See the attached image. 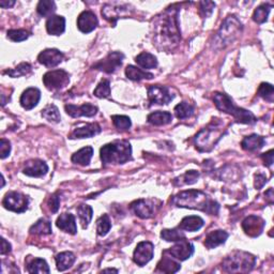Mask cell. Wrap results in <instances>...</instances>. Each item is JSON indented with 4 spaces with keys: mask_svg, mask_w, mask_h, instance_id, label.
<instances>
[{
    "mask_svg": "<svg viewBox=\"0 0 274 274\" xmlns=\"http://www.w3.org/2000/svg\"><path fill=\"white\" fill-rule=\"evenodd\" d=\"M179 9L177 4L172 5L161 15L157 16L153 25L154 41L163 50H172L181 40V32L178 23Z\"/></svg>",
    "mask_w": 274,
    "mask_h": 274,
    "instance_id": "1",
    "label": "cell"
},
{
    "mask_svg": "<svg viewBox=\"0 0 274 274\" xmlns=\"http://www.w3.org/2000/svg\"><path fill=\"white\" fill-rule=\"evenodd\" d=\"M173 203L176 207L200 210L211 215H216L220 209L219 203L210 198L206 193L197 189H188L177 194L174 196Z\"/></svg>",
    "mask_w": 274,
    "mask_h": 274,
    "instance_id": "2",
    "label": "cell"
},
{
    "mask_svg": "<svg viewBox=\"0 0 274 274\" xmlns=\"http://www.w3.org/2000/svg\"><path fill=\"white\" fill-rule=\"evenodd\" d=\"M226 133L225 124L221 119H213L205 129H202L195 136V145L200 152L211 151L215 145Z\"/></svg>",
    "mask_w": 274,
    "mask_h": 274,
    "instance_id": "3",
    "label": "cell"
},
{
    "mask_svg": "<svg viewBox=\"0 0 274 274\" xmlns=\"http://www.w3.org/2000/svg\"><path fill=\"white\" fill-rule=\"evenodd\" d=\"M100 153L104 165L124 164L132 159V147L126 140H116L103 146Z\"/></svg>",
    "mask_w": 274,
    "mask_h": 274,
    "instance_id": "4",
    "label": "cell"
},
{
    "mask_svg": "<svg viewBox=\"0 0 274 274\" xmlns=\"http://www.w3.org/2000/svg\"><path fill=\"white\" fill-rule=\"evenodd\" d=\"M213 101L217 109H220L221 111L226 112V114H229L233 116L236 121L239 123H245V124H254L257 119L256 117L252 114L251 111L238 107L234 104V102L231 101L230 97L221 92H215L213 94Z\"/></svg>",
    "mask_w": 274,
    "mask_h": 274,
    "instance_id": "5",
    "label": "cell"
},
{
    "mask_svg": "<svg viewBox=\"0 0 274 274\" xmlns=\"http://www.w3.org/2000/svg\"><path fill=\"white\" fill-rule=\"evenodd\" d=\"M256 264V257L247 252L236 251L222 263V270L227 273H248Z\"/></svg>",
    "mask_w": 274,
    "mask_h": 274,
    "instance_id": "6",
    "label": "cell"
},
{
    "mask_svg": "<svg viewBox=\"0 0 274 274\" xmlns=\"http://www.w3.org/2000/svg\"><path fill=\"white\" fill-rule=\"evenodd\" d=\"M242 24L236 16H228L224 20L221 29L217 32L216 43L221 47L228 45L235 41L242 31Z\"/></svg>",
    "mask_w": 274,
    "mask_h": 274,
    "instance_id": "7",
    "label": "cell"
},
{
    "mask_svg": "<svg viewBox=\"0 0 274 274\" xmlns=\"http://www.w3.org/2000/svg\"><path fill=\"white\" fill-rule=\"evenodd\" d=\"M28 205H29V199L26 195L19 192H9L6 193L2 200V206L10 210V211L16 213L25 212Z\"/></svg>",
    "mask_w": 274,
    "mask_h": 274,
    "instance_id": "8",
    "label": "cell"
},
{
    "mask_svg": "<svg viewBox=\"0 0 274 274\" xmlns=\"http://www.w3.org/2000/svg\"><path fill=\"white\" fill-rule=\"evenodd\" d=\"M70 82V75L65 70H54L43 76V83L47 89L60 90L65 88Z\"/></svg>",
    "mask_w": 274,
    "mask_h": 274,
    "instance_id": "9",
    "label": "cell"
},
{
    "mask_svg": "<svg viewBox=\"0 0 274 274\" xmlns=\"http://www.w3.org/2000/svg\"><path fill=\"white\" fill-rule=\"evenodd\" d=\"M132 9L129 8V5L119 4V3H108L105 4L102 9V15L105 19L112 24L116 25V22L119 18H123L125 16L131 15Z\"/></svg>",
    "mask_w": 274,
    "mask_h": 274,
    "instance_id": "10",
    "label": "cell"
},
{
    "mask_svg": "<svg viewBox=\"0 0 274 274\" xmlns=\"http://www.w3.org/2000/svg\"><path fill=\"white\" fill-rule=\"evenodd\" d=\"M167 254H170L178 262H184L194 254V245L188 242L186 239H182L177 241L173 248L165 251Z\"/></svg>",
    "mask_w": 274,
    "mask_h": 274,
    "instance_id": "11",
    "label": "cell"
},
{
    "mask_svg": "<svg viewBox=\"0 0 274 274\" xmlns=\"http://www.w3.org/2000/svg\"><path fill=\"white\" fill-rule=\"evenodd\" d=\"M148 99L151 105H165L174 99V94H172L170 89L167 87L153 85L148 88Z\"/></svg>",
    "mask_w": 274,
    "mask_h": 274,
    "instance_id": "12",
    "label": "cell"
},
{
    "mask_svg": "<svg viewBox=\"0 0 274 274\" xmlns=\"http://www.w3.org/2000/svg\"><path fill=\"white\" fill-rule=\"evenodd\" d=\"M123 58L124 56L122 53L112 52L108 54L106 58L99 61L96 65H94V68L105 73H114L119 67H121Z\"/></svg>",
    "mask_w": 274,
    "mask_h": 274,
    "instance_id": "13",
    "label": "cell"
},
{
    "mask_svg": "<svg viewBox=\"0 0 274 274\" xmlns=\"http://www.w3.org/2000/svg\"><path fill=\"white\" fill-rule=\"evenodd\" d=\"M153 244L149 241H143L137 244L134 254H133V261L139 267H143L151 261L153 257Z\"/></svg>",
    "mask_w": 274,
    "mask_h": 274,
    "instance_id": "14",
    "label": "cell"
},
{
    "mask_svg": "<svg viewBox=\"0 0 274 274\" xmlns=\"http://www.w3.org/2000/svg\"><path fill=\"white\" fill-rule=\"evenodd\" d=\"M265 224L266 223L262 217L256 215H250L243 220L242 228L244 230V233L248 236L255 238L259 235H262L265 228Z\"/></svg>",
    "mask_w": 274,
    "mask_h": 274,
    "instance_id": "15",
    "label": "cell"
},
{
    "mask_svg": "<svg viewBox=\"0 0 274 274\" xmlns=\"http://www.w3.org/2000/svg\"><path fill=\"white\" fill-rule=\"evenodd\" d=\"M65 55L56 48H47L38 56V61L47 68H54L62 62Z\"/></svg>",
    "mask_w": 274,
    "mask_h": 274,
    "instance_id": "16",
    "label": "cell"
},
{
    "mask_svg": "<svg viewBox=\"0 0 274 274\" xmlns=\"http://www.w3.org/2000/svg\"><path fill=\"white\" fill-rule=\"evenodd\" d=\"M99 24V20L95 14L91 11H84L80 14L77 18V27L84 33H89L93 31Z\"/></svg>",
    "mask_w": 274,
    "mask_h": 274,
    "instance_id": "17",
    "label": "cell"
},
{
    "mask_svg": "<svg viewBox=\"0 0 274 274\" xmlns=\"http://www.w3.org/2000/svg\"><path fill=\"white\" fill-rule=\"evenodd\" d=\"M67 114L73 118L79 117H93L97 112V107L92 104H83L81 106H76L73 104H67L66 106Z\"/></svg>",
    "mask_w": 274,
    "mask_h": 274,
    "instance_id": "18",
    "label": "cell"
},
{
    "mask_svg": "<svg viewBox=\"0 0 274 274\" xmlns=\"http://www.w3.org/2000/svg\"><path fill=\"white\" fill-rule=\"evenodd\" d=\"M48 172V166L41 160H30L25 164L23 173L29 177H42Z\"/></svg>",
    "mask_w": 274,
    "mask_h": 274,
    "instance_id": "19",
    "label": "cell"
},
{
    "mask_svg": "<svg viewBox=\"0 0 274 274\" xmlns=\"http://www.w3.org/2000/svg\"><path fill=\"white\" fill-rule=\"evenodd\" d=\"M131 209L140 219H150L154 212V206L149 200L138 199L131 203Z\"/></svg>",
    "mask_w": 274,
    "mask_h": 274,
    "instance_id": "20",
    "label": "cell"
},
{
    "mask_svg": "<svg viewBox=\"0 0 274 274\" xmlns=\"http://www.w3.org/2000/svg\"><path fill=\"white\" fill-rule=\"evenodd\" d=\"M41 99V91L38 88H28L26 89L22 96H20V105L25 109H32L36 107Z\"/></svg>",
    "mask_w": 274,
    "mask_h": 274,
    "instance_id": "21",
    "label": "cell"
},
{
    "mask_svg": "<svg viewBox=\"0 0 274 274\" xmlns=\"http://www.w3.org/2000/svg\"><path fill=\"white\" fill-rule=\"evenodd\" d=\"M157 269L161 272H164V273H176L181 269V266L177 259H175L174 257H172L170 254H167V253L164 251L163 257L159 262Z\"/></svg>",
    "mask_w": 274,
    "mask_h": 274,
    "instance_id": "22",
    "label": "cell"
},
{
    "mask_svg": "<svg viewBox=\"0 0 274 274\" xmlns=\"http://www.w3.org/2000/svg\"><path fill=\"white\" fill-rule=\"evenodd\" d=\"M46 30L52 36H60L66 30V18L60 15L48 17L46 22Z\"/></svg>",
    "mask_w": 274,
    "mask_h": 274,
    "instance_id": "23",
    "label": "cell"
},
{
    "mask_svg": "<svg viewBox=\"0 0 274 274\" xmlns=\"http://www.w3.org/2000/svg\"><path fill=\"white\" fill-rule=\"evenodd\" d=\"M56 225H57V227L59 229L70 235H75L77 233L75 217L71 213H62L58 217L57 221H56Z\"/></svg>",
    "mask_w": 274,
    "mask_h": 274,
    "instance_id": "24",
    "label": "cell"
},
{
    "mask_svg": "<svg viewBox=\"0 0 274 274\" xmlns=\"http://www.w3.org/2000/svg\"><path fill=\"white\" fill-rule=\"evenodd\" d=\"M229 235L224 230H213L211 233L208 234L205 240V247L209 250L215 249L221 244L226 242Z\"/></svg>",
    "mask_w": 274,
    "mask_h": 274,
    "instance_id": "25",
    "label": "cell"
},
{
    "mask_svg": "<svg viewBox=\"0 0 274 274\" xmlns=\"http://www.w3.org/2000/svg\"><path fill=\"white\" fill-rule=\"evenodd\" d=\"M99 133H101V126L97 123H90L74 130L70 138H90L97 135Z\"/></svg>",
    "mask_w": 274,
    "mask_h": 274,
    "instance_id": "26",
    "label": "cell"
},
{
    "mask_svg": "<svg viewBox=\"0 0 274 274\" xmlns=\"http://www.w3.org/2000/svg\"><path fill=\"white\" fill-rule=\"evenodd\" d=\"M203 224H205V222H203L200 216H185L179 224V229L185 231H197L203 226Z\"/></svg>",
    "mask_w": 274,
    "mask_h": 274,
    "instance_id": "27",
    "label": "cell"
},
{
    "mask_svg": "<svg viewBox=\"0 0 274 274\" xmlns=\"http://www.w3.org/2000/svg\"><path fill=\"white\" fill-rule=\"evenodd\" d=\"M265 145V138L257 134H252L250 136L244 137L241 142V146L247 151H256L262 149Z\"/></svg>",
    "mask_w": 274,
    "mask_h": 274,
    "instance_id": "28",
    "label": "cell"
},
{
    "mask_svg": "<svg viewBox=\"0 0 274 274\" xmlns=\"http://www.w3.org/2000/svg\"><path fill=\"white\" fill-rule=\"evenodd\" d=\"M92 156H93L92 147L87 146V147H84V148H82L77 152H75L72 156L71 160H72V162L75 164H79L82 166H87L90 163L91 159H92Z\"/></svg>",
    "mask_w": 274,
    "mask_h": 274,
    "instance_id": "29",
    "label": "cell"
},
{
    "mask_svg": "<svg viewBox=\"0 0 274 274\" xmlns=\"http://www.w3.org/2000/svg\"><path fill=\"white\" fill-rule=\"evenodd\" d=\"M55 259L58 271H66L73 266L76 257L72 252H62L59 253V254L55 257Z\"/></svg>",
    "mask_w": 274,
    "mask_h": 274,
    "instance_id": "30",
    "label": "cell"
},
{
    "mask_svg": "<svg viewBox=\"0 0 274 274\" xmlns=\"http://www.w3.org/2000/svg\"><path fill=\"white\" fill-rule=\"evenodd\" d=\"M125 75L131 81H135L139 82L143 80H151L153 79V74L143 71L142 69H138L137 67L134 66H128L125 69Z\"/></svg>",
    "mask_w": 274,
    "mask_h": 274,
    "instance_id": "31",
    "label": "cell"
},
{
    "mask_svg": "<svg viewBox=\"0 0 274 274\" xmlns=\"http://www.w3.org/2000/svg\"><path fill=\"white\" fill-rule=\"evenodd\" d=\"M173 121V116L168 111H154L148 116V122L153 125H166Z\"/></svg>",
    "mask_w": 274,
    "mask_h": 274,
    "instance_id": "32",
    "label": "cell"
},
{
    "mask_svg": "<svg viewBox=\"0 0 274 274\" xmlns=\"http://www.w3.org/2000/svg\"><path fill=\"white\" fill-rule=\"evenodd\" d=\"M135 61L139 67H142L143 69H154L158 67V60L156 56H153L150 53L144 52L142 54H139L137 57L135 58Z\"/></svg>",
    "mask_w": 274,
    "mask_h": 274,
    "instance_id": "33",
    "label": "cell"
},
{
    "mask_svg": "<svg viewBox=\"0 0 274 274\" xmlns=\"http://www.w3.org/2000/svg\"><path fill=\"white\" fill-rule=\"evenodd\" d=\"M27 271L29 273H50V267L47 263L42 258L31 259L29 263H27Z\"/></svg>",
    "mask_w": 274,
    "mask_h": 274,
    "instance_id": "34",
    "label": "cell"
},
{
    "mask_svg": "<svg viewBox=\"0 0 274 274\" xmlns=\"http://www.w3.org/2000/svg\"><path fill=\"white\" fill-rule=\"evenodd\" d=\"M29 231L32 235H40V236L51 235L53 231L52 224L48 220L40 219L37 223H34V225H32Z\"/></svg>",
    "mask_w": 274,
    "mask_h": 274,
    "instance_id": "35",
    "label": "cell"
},
{
    "mask_svg": "<svg viewBox=\"0 0 274 274\" xmlns=\"http://www.w3.org/2000/svg\"><path fill=\"white\" fill-rule=\"evenodd\" d=\"M77 213H79V217L83 228H87L89 223L91 222V219H92V208L88 205H85V203H83V205H80L79 208H77Z\"/></svg>",
    "mask_w": 274,
    "mask_h": 274,
    "instance_id": "36",
    "label": "cell"
},
{
    "mask_svg": "<svg viewBox=\"0 0 274 274\" xmlns=\"http://www.w3.org/2000/svg\"><path fill=\"white\" fill-rule=\"evenodd\" d=\"M42 117L45 118L47 121L54 122V123L60 122V119H61L59 109L54 104L47 105V106L43 110H42Z\"/></svg>",
    "mask_w": 274,
    "mask_h": 274,
    "instance_id": "37",
    "label": "cell"
},
{
    "mask_svg": "<svg viewBox=\"0 0 274 274\" xmlns=\"http://www.w3.org/2000/svg\"><path fill=\"white\" fill-rule=\"evenodd\" d=\"M37 11L41 16L51 17L52 14L56 11V4L52 0H41L38 3Z\"/></svg>",
    "mask_w": 274,
    "mask_h": 274,
    "instance_id": "38",
    "label": "cell"
},
{
    "mask_svg": "<svg viewBox=\"0 0 274 274\" xmlns=\"http://www.w3.org/2000/svg\"><path fill=\"white\" fill-rule=\"evenodd\" d=\"M272 8V5L268 3H264L262 5H259L258 8L254 11V14H253V19L255 20L258 24H263L265 23L267 19H268V15L270 9Z\"/></svg>",
    "mask_w": 274,
    "mask_h": 274,
    "instance_id": "39",
    "label": "cell"
},
{
    "mask_svg": "<svg viewBox=\"0 0 274 274\" xmlns=\"http://www.w3.org/2000/svg\"><path fill=\"white\" fill-rule=\"evenodd\" d=\"M175 114L178 119H185L194 114V107L187 102H182L175 107Z\"/></svg>",
    "mask_w": 274,
    "mask_h": 274,
    "instance_id": "40",
    "label": "cell"
},
{
    "mask_svg": "<svg viewBox=\"0 0 274 274\" xmlns=\"http://www.w3.org/2000/svg\"><path fill=\"white\" fill-rule=\"evenodd\" d=\"M199 178V173L196 171H189L180 176L179 178L175 180V183L177 185H187V184H193L195 183L197 179Z\"/></svg>",
    "mask_w": 274,
    "mask_h": 274,
    "instance_id": "41",
    "label": "cell"
},
{
    "mask_svg": "<svg viewBox=\"0 0 274 274\" xmlns=\"http://www.w3.org/2000/svg\"><path fill=\"white\" fill-rule=\"evenodd\" d=\"M161 237L168 242H177L182 240V239H185V236L182 233L181 229H164L161 233Z\"/></svg>",
    "mask_w": 274,
    "mask_h": 274,
    "instance_id": "42",
    "label": "cell"
},
{
    "mask_svg": "<svg viewBox=\"0 0 274 274\" xmlns=\"http://www.w3.org/2000/svg\"><path fill=\"white\" fill-rule=\"evenodd\" d=\"M110 227L111 223L107 214H103L100 219L96 221V231L97 235L101 237L106 236L108 234V231L110 230Z\"/></svg>",
    "mask_w": 274,
    "mask_h": 274,
    "instance_id": "43",
    "label": "cell"
},
{
    "mask_svg": "<svg viewBox=\"0 0 274 274\" xmlns=\"http://www.w3.org/2000/svg\"><path fill=\"white\" fill-rule=\"evenodd\" d=\"M30 71H31V66L29 63L23 62L20 63V65H18L15 69L6 70V71H4V74L9 75L11 77H19V76L27 75Z\"/></svg>",
    "mask_w": 274,
    "mask_h": 274,
    "instance_id": "44",
    "label": "cell"
},
{
    "mask_svg": "<svg viewBox=\"0 0 274 274\" xmlns=\"http://www.w3.org/2000/svg\"><path fill=\"white\" fill-rule=\"evenodd\" d=\"M111 120L114 125L118 130L120 131H126L131 128L132 122L131 119L128 116H120V115H115L111 116Z\"/></svg>",
    "mask_w": 274,
    "mask_h": 274,
    "instance_id": "45",
    "label": "cell"
},
{
    "mask_svg": "<svg viewBox=\"0 0 274 274\" xmlns=\"http://www.w3.org/2000/svg\"><path fill=\"white\" fill-rule=\"evenodd\" d=\"M93 94L99 99H106L110 95V84L107 80H103L93 91Z\"/></svg>",
    "mask_w": 274,
    "mask_h": 274,
    "instance_id": "46",
    "label": "cell"
},
{
    "mask_svg": "<svg viewBox=\"0 0 274 274\" xmlns=\"http://www.w3.org/2000/svg\"><path fill=\"white\" fill-rule=\"evenodd\" d=\"M258 94L261 95L263 99L266 101H268L270 103L273 102V97H274V89L271 84L268 83H263L261 86H259L258 89Z\"/></svg>",
    "mask_w": 274,
    "mask_h": 274,
    "instance_id": "47",
    "label": "cell"
},
{
    "mask_svg": "<svg viewBox=\"0 0 274 274\" xmlns=\"http://www.w3.org/2000/svg\"><path fill=\"white\" fill-rule=\"evenodd\" d=\"M8 38L13 42H22L29 38L30 33L23 29H12L8 31Z\"/></svg>",
    "mask_w": 274,
    "mask_h": 274,
    "instance_id": "48",
    "label": "cell"
},
{
    "mask_svg": "<svg viewBox=\"0 0 274 274\" xmlns=\"http://www.w3.org/2000/svg\"><path fill=\"white\" fill-rule=\"evenodd\" d=\"M199 5H200L199 12L201 14V16L205 18V17H208L211 15L214 6H215V3L211 2V1H201V2H199Z\"/></svg>",
    "mask_w": 274,
    "mask_h": 274,
    "instance_id": "49",
    "label": "cell"
},
{
    "mask_svg": "<svg viewBox=\"0 0 274 274\" xmlns=\"http://www.w3.org/2000/svg\"><path fill=\"white\" fill-rule=\"evenodd\" d=\"M59 206H60V197L58 196V194L52 195L47 200V207L50 209V211L52 213H56L58 211Z\"/></svg>",
    "mask_w": 274,
    "mask_h": 274,
    "instance_id": "50",
    "label": "cell"
},
{
    "mask_svg": "<svg viewBox=\"0 0 274 274\" xmlns=\"http://www.w3.org/2000/svg\"><path fill=\"white\" fill-rule=\"evenodd\" d=\"M11 152V144L9 140H6L4 138L1 139V144H0V158H1L2 160L5 159L6 157L9 156Z\"/></svg>",
    "mask_w": 274,
    "mask_h": 274,
    "instance_id": "51",
    "label": "cell"
},
{
    "mask_svg": "<svg viewBox=\"0 0 274 274\" xmlns=\"http://www.w3.org/2000/svg\"><path fill=\"white\" fill-rule=\"evenodd\" d=\"M267 182V177L264 174H257L255 175V187L256 188H262Z\"/></svg>",
    "mask_w": 274,
    "mask_h": 274,
    "instance_id": "52",
    "label": "cell"
},
{
    "mask_svg": "<svg viewBox=\"0 0 274 274\" xmlns=\"http://www.w3.org/2000/svg\"><path fill=\"white\" fill-rule=\"evenodd\" d=\"M264 162H265V165L267 166H271L272 163H273V150H270L268 152L264 153L262 156Z\"/></svg>",
    "mask_w": 274,
    "mask_h": 274,
    "instance_id": "53",
    "label": "cell"
},
{
    "mask_svg": "<svg viewBox=\"0 0 274 274\" xmlns=\"http://www.w3.org/2000/svg\"><path fill=\"white\" fill-rule=\"evenodd\" d=\"M11 252V244L5 240V239H2L1 240V250H0V253H1V255H5L9 254Z\"/></svg>",
    "mask_w": 274,
    "mask_h": 274,
    "instance_id": "54",
    "label": "cell"
},
{
    "mask_svg": "<svg viewBox=\"0 0 274 274\" xmlns=\"http://www.w3.org/2000/svg\"><path fill=\"white\" fill-rule=\"evenodd\" d=\"M14 3H15V1H5V0H1V1H0V5H1L3 9L10 8Z\"/></svg>",
    "mask_w": 274,
    "mask_h": 274,
    "instance_id": "55",
    "label": "cell"
},
{
    "mask_svg": "<svg viewBox=\"0 0 274 274\" xmlns=\"http://www.w3.org/2000/svg\"><path fill=\"white\" fill-rule=\"evenodd\" d=\"M266 197L267 199H269V202L272 203L273 202V189L272 188H269L268 192H266Z\"/></svg>",
    "mask_w": 274,
    "mask_h": 274,
    "instance_id": "56",
    "label": "cell"
},
{
    "mask_svg": "<svg viewBox=\"0 0 274 274\" xmlns=\"http://www.w3.org/2000/svg\"><path fill=\"white\" fill-rule=\"evenodd\" d=\"M103 272H115V273H117L118 270H115V269H105V270H103Z\"/></svg>",
    "mask_w": 274,
    "mask_h": 274,
    "instance_id": "57",
    "label": "cell"
}]
</instances>
